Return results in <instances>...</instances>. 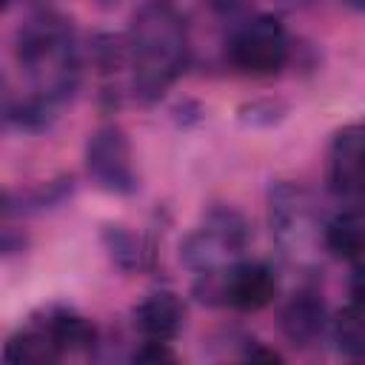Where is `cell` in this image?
Returning a JSON list of instances; mask_svg holds the SVG:
<instances>
[{
	"label": "cell",
	"mask_w": 365,
	"mask_h": 365,
	"mask_svg": "<svg viewBox=\"0 0 365 365\" xmlns=\"http://www.w3.org/2000/svg\"><path fill=\"white\" fill-rule=\"evenodd\" d=\"M131 88L137 100L154 103L188 68L191 43L180 11L165 0L143 3L128 26Z\"/></svg>",
	"instance_id": "cell-1"
},
{
	"label": "cell",
	"mask_w": 365,
	"mask_h": 365,
	"mask_svg": "<svg viewBox=\"0 0 365 365\" xmlns=\"http://www.w3.org/2000/svg\"><path fill=\"white\" fill-rule=\"evenodd\" d=\"M14 57L31 86L34 94L51 100V103H66L83 74V57L77 37L60 14L40 11L29 17L14 37Z\"/></svg>",
	"instance_id": "cell-2"
},
{
	"label": "cell",
	"mask_w": 365,
	"mask_h": 365,
	"mask_svg": "<svg viewBox=\"0 0 365 365\" xmlns=\"http://www.w3.org/2000/svg\"><path fill=\"white\" fill-rule=\"evenodd\" d=\"M248 222L234 208H211L205 220L180 242V259L197 274H225L248 245Z\"/></svg>",
	"instance_id": "cell-3"
},
{
	"label": "cell",
	"mask_w": 365,
	"mask_h": 365,
	"mask_svg": "<svg viewBox=\"0 0 365 365\" xmlns=\"http://www.w3.org/2000/svg\"><path fill=\"white\" fill-rule=\"evenodd\" d=\"M228 60L242 74H254V77L277 74L288 60L285 26L274 14H257L245 20L228 43Z\"/></svg>",
	"instance_id": "cell-4"
},
{
	"label": "cell",
	"mask_w": 365,
	"mask_h": 365,
	"mask_svg": "<svg viewBox=\"0 0 365 365\" xmlns=\"http://www.w3.org/2000/svg\"><path fill=\"white\" fill-rule=\"evenodd\" d=\"M86 171L91 177V182L108 194H134L137 191V165H134V154H131V143L128 134L108 123L100 125L88 143H86Z\"/></svg>",
	"instance_id": "cell-5"
},
{
	"label": "cell",
	"mask_w": 365,
	"mask_h": 365,
	"mask_svg": "<svg viewBox=\"0 0 365 365\" xmlns=\"http://www.w3.org/2000/svg\"><path fill=\"white\" fill-rule=\"evenodd\" d=\"M268 222L279 251L291 257L302 254L314 242V237L322 240V231L314 222L311 197L294 182H274L268 188Z\"/></svg>",
	"instance_id": "cell-6"
},
{
	"label": "cell",
	"mask_w": 365,
	"mask_h": 365,
	"mask_svg": "<svg viewBox=\"0 0 365 365\" xmlns=\"http://www.w3.org/2000/svg\"><path fill=\"white\" fill-rule=\"evenodd\" d=\"M328 188L365 205V120L345 125L328 151Z\"/></svg>",
	"instance_id": "cell-7"
},
{
	"label": "cell",
	"mask_w": 365,
	"mask_h": 365,
	"mask_svg": "<svg viewBox=\"0 0 365 365\" xmlns=\"http://www.w3.org/2000/svg\"><path fill=\"white\" fill-rule=\"evenodd\" d=\"M277 297V277L265 262H234L222 274V302L237 311H262Z\"/></svg>",
	"instance_id": "cell-8"
},
{
	"label": "cell",
	"mask_w": 365,
	"mask_h": 365,
	"mask_svg": "<svg viewBox=\"0 0 365 365\" xmlns=\"http://www.w3.org/2000/svg\"><path fill=\"white\" fill-rule=\"evenodd\" d=\"M328 328V308L317 291H297L279 311V331L294 348H311Z\"/></svg>",
	"instance_id": "cell-9"
},
{
	"label": "cell",
	"mask_w": 365,
	"mask_h": 365,
	"mask_svg": "<svg viewBox=\"0 0 365 365\" xmlns=\"http://www.w3.org/2000/svg\"><path fill=\"white\" fill-rule=\"evenodd\" d=\"M185 311L171 291H154L134 308V325L143 339L171 342L182 328Z\"/></svg>",
	"instance_id": "cell-10"
},
{
	"label": "cell",
	"mask_w": 365,
	"mask_h": 365,
	"mask_svg": "<svg viewBox=\"0 0 365 365\" xmlns=\"http://www.w3.org/2000/svg\"><path fill=\"white\" fill-rule=\"evenodd\" d=\"M322 245L339 259L365 257V205L342 211L322 225Z\"/></svg>",
	"instance_id": "cell-11"
},
{
	"label": "cell",
	"mask_w": 365,
	"mask_h": 365,
	"mask_svg": "<svg viewBox=\"0 0 365 365\" xmlns=\"http://www.w3.org/2000/svg\"><path fill=\"white\" fill-rule=\"evenodd\" d=\"M3 356L6 362L14 365H46V362H57L63 354L54 345L48 328L43 322H31L29 328H20L14 336H9Z\"/></svg>",
	"instance_id": "cell-12"
},
{
	"label": "cell",
	"mask_w": 365,
	"mask_h": 365,
	"mask_svg": "<svg viewBox=\"0 0 365 365\" xmlns=\"http://www.w3.org/2000/svg\"><path fill=\"white\" fill-rule=\"evenodd\" d=\"M43 325L48 328V334H51V339L63 356L66 354H86L97 342L94 322L86 319L83 314H74V311H54V314H48V319H43Z\"/></svg>",
	"instance_id": "cell-13"
},
{
	"label": "cell",
	"mask_w": 365,
	"mask_h": 365,
	"mask_svg": "<svg viewBox=\"0 0 365 365\" xmlns=\"http://www.w3.org/2000/svg\"><path fill=\"white\" fill-rule=\"evenodd\" d=\"M3 117H6V125L9 128H17V131H29V134H37V131H46L54 117H57V103L29 91L23 97H6V108H3Z\"/></svg>",
	"instance_id": "cell-14"
},
{
	"label": "cell",
	"mask_w": 365,
	"mask_h": 365,
	"mask_svg": "<svg viewBox=\"0 0 365 365\" xmlns=\"http://www.w3.org/2000/svg\"><path fill=\"white\" fill-rule=\"evenodd\" d=\"M328 334L345 359H365V308L351 302L328 319Z\"/></svg>",
	"instance_id": "cell-15"
},
{
	"label": "cell",
	"mask_w": 365,
	"mask_h": 365,
	"mask_svg": "<svg viewBox=\"0 0 365 365\" xmlns=\"http://www.w3.org/2000/svg\"><path fill=\"white\" fill-rule=\"evenodd\" d=\"M103 242H106L111 259H114L123 271H134V268L143 265V254H145V251L140 248V240H137L128 228H123V225H106Z\"/></svg>",
	"instance_id": "cell-16"
},
{
	"label": "cell",
	"mask_w": 365,
	"mask_h": 365,
	"mask_svg": "<svg viewBox=\"0 0 365 365\" xmlns=\"http://www.w3.org/2000/svg\"><path fill=\"white\" fill-rule=\"evenodd\" d=\"M134 362H148V365H160V362H174L177 354L171 351L168 342H160V339H143V345L131 354Z\"/></svg>",
	"instance_id": "cell-17"
},
{
	"label": "cell",
	"mask_w": 365,
	"mask_h": 365,
	"mask_svg": "<svg viewBox=\"0 0 365 365\" xmlns=\"http://www.w3.org/2000/svg\"><path fill=\"white\" fill-rule=\"evenodd\" d=\"M208 6V11L220 20H234L248 9V0H202Z\"/></svg>",
	"instance_id": "cell-18"
},
{
	"label": "cell",
	"mask_w": 365,
	"mask_h": 365,
	"mask_svg": "<svg viewBox=\"0 0 365 365\" xmlns=\"http://www.w3.org/2000/svg\"><path fill=\"white\" fill-rule=\"evenodd\" d=\"M348 291H351V302H356V305L365 308V262H359V265L351 271Z\"/></svg>",
	"instance_id": "cell-19"
},
{
	"label": "cell",
	"mask_w": 365,
	"mask_h": 365,
	"mask_svg": "<svg viewBox=\"0 0 365 365\" xmlns=\"http://www.w3.org/2000/svg\"><path fill=\"white\" fill-rule=\"evenodd\" d=\"M248 359H268V362H282V356L277 354V351H271V348H262V345H254V348H248V354H245Z\"/></svg>",
	"instance_id": "cell-20"
},
{
	"label": "cell",
	"mask_w": 365,
	"mask_h": 365,
	"mask_svg": "<svg viewBox=\"0 0 365 365\" xmlns=\"http://www.w3.org/2000/svg\"><path fill=\"white\" fill-rule=\"evenodd\" d=\"M271 3H277L279 9H299V6H305L308 0H271Z\"/></svg>",
	"instance_id": "cell-21"
},
{
	"label": "cell",
	"mask_w": 365,
	"mask_h": 365,
	"mask_svg": "<svg viewBox=\"0 0 365 365\" xmlns=\"http://www.w3.org/2000/svg\"><path fill=\"white\" fill-rule=\"evenodd\" d=\"M345 6H351V9H356V11H365V0H342Z\"/></svg>",
	"instance_id": "cell-22"
}]
</instances>
